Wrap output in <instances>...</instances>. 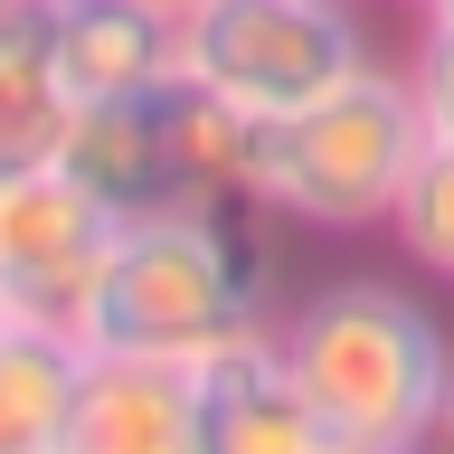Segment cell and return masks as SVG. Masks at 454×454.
I'll return each mask as SVG.
<instances>
[{"instance_id": "cell-4", "label": "cell", "mask_w": 454, "mask_h": 454, "mask_svg": "<svg viewBox=\"0 0 454 454\" xmlns=\"http://www.w3.org/2000/svg\"><path fill=\"white\" fill-rule=\"evenodd\" d=\"M114 208L67 170H10L0 180V312L38 332H85L95 275L114 247Z\"/></svg>"}, {"instance_id": "cell-2", "label": "cell", "mask_w": 454, "mask_h": 454, "mask_svg": "<svg viewBox=\"0 0 454 454\" xmlns=\"http://www.w3.org/2000/svg\"><path fill=\"white\" fill-rule=\"evenodd\" d=\"M417 152H426L417 85L369 57L332 95L255 123V199L284 227H388Z\"/></svg>"}, {"instance_id": "cell-13", "label": "cell", "mask_w": 454, "mask_h": 454, "mask_svg": "<svg viewBox=\"0 0 454 454\" xmlns=\"http://www.w3.org/2000/svg\"><path fill=\"white\" fill-rule=\"evenodd\" d=\"M417 114H426V142H454V20L445 10H426V38H417Z\"/></svg>"}, {"instance_id": "cell-1", "label": "cell", "mask_w": 454, "mask_h": 454, "mask_svg": "<svg viewBox=\"0 0 454 454\" xmlns=\"http://www.w3.org/2000/svg\"><path fill=\"white\" fill-rule=\"evenodd\" d=\"M275 332H284V360L303 379L332 454H407L445 435L454 350H445V322L407 284L340 275L303 312H284Z\"/></svg>"}, {"instance_id": "cell-8", "label": "cell", "mask_w": 454, "mask_h": 454, "mask_svg": "<svg viewBox=\"0 0 454 454\" xmlns=\"http://www.w3.org/2000/svg\"><path fill=\"white\" fill-rule=\"evenodd\" d=\"M57 170H67V180H85L114 218L180 199V190H170V152H161V85H152V95H105V105H76V133H67Z\"/></svg>"}, {"instance_id": "cell-6", "label": "cell", "mask_w": 454, "mask_h": 454, "mask_svg": "<svg viewBox=\"0 0 454 454\" xmlns=\"http://www.w3.org/2000/svg\"><path fill=\"white\" fill-rule=\"evenodd\" d=\"M67 454H208V435H199V360L85 350Z\"/></svg>"}, {"instance_id": "cell-14", "label": "cell", "mask_w": 454, "mask_h": 454, "mask_svg": "<svg viewBox=\"0 0 454 454\" xmlns=\"http://www.w3.org/2000/svg\"><path fill=\"white\" fill-rule=\"evenodd\" d=\"M152 10H170V20H180V10H190V0H152Z\"/></svg>"}, {"instance_id": "cell-17", "label": "cell", "mask_w": 454, "mask_h": 454, "mask_svg": "<svg viewBox=\"0 0 454 454\" xmlns=\"http://www.w3.org/2000/svg\"><path fill=\"white\" fill-rule=\"evenodd\" d=\"M0 340H10V312H0Z\"/></svg>"}, {"instance_id": "cell-11", "label": "cell", "mask_w": 454, "mask_h": 454, "mask_svg": "<svg viewBox=\"0 0 454 454\" xmlns=\"http://www.w3.org/2000/svg\"><path fill=\"white\" fill-rule=\"evenodd\" d=\"M76 379H85V340L76 332L10 322V340H0V454H67Z\"/></svg>"}, {"instance_id": "cell-3", "label": "cell", "mask_w": 454, "mask_h": 454, "mask_svg": "<svg viewBox=\"0 0 454 454\" xmlns=\"http://www.w3.org/2000/svg\"><path fill=\"white\" fill-rule=\"evenodd\" d=\"M369 67V28L350 0H190L180 10V76L218 85L227 105L294 114Z\"/></svg>"}, {"instance_id": "cell-10", "label": "cell", "mask_w": 454, "mask_h": 454, "mask_svg": "<svg viewBox=\"0 0 454 454\" xmlns=\"http://www.w3.org/2000/svg\"><path fill=\"white\" fill-rule=\"evenodd\" d=\"M161 152L180 199H255V114L199 76H161Z\"/></svg>"}, {"instance_id": "cell-12", "label": "cell", "mask_w": 454, "mask_h": 454, "mask_svg": "<svg viewBox=\"0 0 454 454\" xmlns=\"http://www.w3.org/2000/svg\"><path fill=\"white\" fill-rule=\"evenodd\" d=\"M388 237L407 247V265L454 284V142H426L417 170H407V190L388 208Z\"/></svg>"}, {"instance_id": "cell-5", "label": "cell", "mask_w": 454, "mask_h": 454, "mask_svg": "<svg viewBox=\"0 0 454 454\" xmlns=\"http://www.w3.org/2000/svg\"><path fill=\"white\" fill-rule=\"evenodd\" d=\"M199 435L208 454H332L275 322H247L218 350H199Z\"/></svg>"}, {"instance_id": "cell-16", "label": "cell", "mask_w": 454, "mask_h": 454, "mask_svg": "<svg viewBox=\"0 0 454 454\" xmlns=\"http://www.w3.org/2000/svg\"><path fill=\"white\" fill-rule=\"evenodd\" d=\"M445 445H454V407H445Z\"/></svg>"}, {"instance_id": "cell-19", "label": "cell", "mask_w": 454, "mask_h": 454, "mask_svg": "<svg viewBox=\"0 0 454 454\" xmlns=\"http://www.w3.org/2000/svg\"><path fill=\"white\" fill-rule=\"evenodd\" d=\"M417 10H426V0H417Z\"/></svg>"}, {"instance_id": "cell-15", "label": "cell", "mask_w": 454, "mask_h": 454, "mask_svg": "<svg viewBox=\"0 0 454 454\" xmlns=\"http://www.w3.org/2000/svg\"><path fill=\"white\" fill-rule=\"evenodd\" d=\"M426 10H445V20H454V0H426Z\"/></svg>"}, {"instance_id": "cell-7", "label": "cell", "mask_w": 454, "mask_h": 454, "mask_svg": "<svg viewBox=\"0 0 454 454\" xmlns=\"http://www.w3.org/2000/svg\"><path fill=\"white\" fill-rule=\"evenodd\" d=\"M48 57L76 105L152 95L161 76H180V20L152 0H48Z\"/></svg>"}, {"instance_id": "cell-18", "label": "cell", "mask_w": 454, "mask_h": 454, "mask_svg": "<svg viewBox=\"0 0 454 454\" xmlns=\"http://www.w3.org/2000/svg\"><path fill=\"white\" fill-rule=\"evenodd\" d=\"M0 10H28V0H0Z\"/></svg>"}, {"instance_id": "cell-9", "label": "cell", "mask_w": 454, "mask_h": 454, "mask_svg": "<svg viewBox=\"0 0 454 454\" xmlns=\"http://www.w3.org/2000/svg\"><path fill=\"white\" fill-rule=\"evenodd\" d=\"M76 133V95L48 57V0L0 10V180L10 170H48Z\"/></svg>"}]
</instances>
